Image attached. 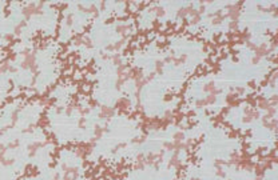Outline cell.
Masks as SVG:
<instances>
[{"label":"cell","mask_w":278,"mask_h":180,"mask_svg":"<svg viewBox=\"0 0 278 180\" xmlns=\"http://www.w3.org/2000/svg\"><path fill=\"white\" fill-rule=\"evenodd\" d=\"M255 56H258V58H265V56H267L269 55V52H270V50H269V44L267 43H261L259 46L255 47Z\"/></svg>","instance_id":"6da1fadb"},{"label":"cell","mask_w":278,"mask_h":180,"mask_svg":"<svg viewBox=\"0 0 278 180\" xmlns=\"http://www.w3.org/2000/svg\"><path fill=\"white\" fill-rule=\"evenodd\" d=\"M112 116H115V109L108 105H102L101 107V114H99V118L101 119H110Z\"/></svg>","instance_id":"7a4b0ae2"},{"label":"cell","mask_w":278,"mask_h":180,"mask_svg":"<svg viewBox=\"0 0 278 180\" xmlns=\"http://www.w3.org/2000/svg\"><path fill=\"white\" fill-rule=\"evenodd\" d=\"M130 105H131V101L127 97H120V99L116 100V108L119 111H127Z\"/></svg>","instance_id":"3957f363"},{"label":"cell","mask_w":278,"mask_h":180,"mask_svg":"<svg viewBox=\"0 0 278 180\" xmlns=\"http://www.w3.org/2000/svg\"><path fill=\"white\" fill-rule=\"evenodd\" d=\"M257 105H258V109H262V111H266L267 108L270 107V103H269V99L267 97H259L257 100Z\"/></svg>","instance_id":"277c9868"},{"label":"cell","mask_w":278,"mask_h":180,"mask_svg":"<svg viewBox=\"0 0 278 180\" xmlns=\"http://www.w3.org/2000/svg\"><path fill=\"white\" fill-rule=\"evenodd\" d=\"M152 11L155 12V16L157 17H165L166 16V9L163 7H155Z\"/></svg>","instance_id":"5b68a950"},{"label":"cell","mask_w":278,"mask_h":180,"mask_svg":"<svg viewBox=\"0 0 278 180\" xmlns=\"http://www.w3.org/2000/svg\"><path fill=\"white\" fill-rule=\"evenodd\" d=\"M169 167H177V168H179V167H181V160H179V157L178 156L171 157L170 161H169Z\"/></svg>","instance_id":"8992f818"},{"label":"cell","mask_w":278,"mask_h":180,"mask_svg":"<svg viewBox=\"0 0 278 180\" xmlns=\"http://www.w3.org/2000/svg\"><path fill=\"white\" fill-rule=\"evenodd\" d=\"M163 67H165V61L163 60H157L155 61V73H162Z\"/></svg>","instance_id":"52a82bcc"},{"label":"cell","mask_w":278,"mask_h":180,"mask_svg":"<svg viewBox=\"0 0 278 180\" xmlns=\"http://www.w3.org/2000/svg\"><path fill=\"white\" fill-rule=\"evenodd\" d=\"M185 140V134L182 131H178L173 135V142H183Z\"/></svg>","instance_id":"ba28073f"},{"label":"cell","mask_w":278,"mask_h":180,"mask_svg":"<svg viewBox=\"0 0 278 180\" xmlns=\"http://www.w3.org/2000/svg\"><path fill=\"white\" fill-rule=\"evenodd\" d=\"M205 101L207 105H211V104H214L217 101V96L215 95H211V93H208L207 96L205 97Z\"/></svg>","instance_id":"9c48e42d"},{"label":"cell","mask_w":278,"mask_h":180,"mask_svg":"<svg viewBox=\"0 0 278 180\" xmlns=\"http://www.w3.org/2000/svg\"><path fill=\"white\" fill-rule=\"evenodd\" d=\"M201 20H202V16L198 13V15H195V16L191 17V20H190L189 23H190V26H197V24L201 23Z\"/></svg>","instance_id":"30bf717a"},{"label":"cell","mask_w":278,"mask_h":180,"mask_svg":"<svg viewBox=\"0 0 278 180\" xmlns=\"http://www.w3.org/2000/svg\"><path fill=\"white\" fill-rule=\"evenodd\" d=\"M177 16H178V19H185L186 16H187V12H186V8L185 7H182L178 9L177 12Z\"/></svg>","instance_id":"8fae6325"},{"label":"cell","mask_w":278,"mask_h":180,"mask_svg":"<svg viewBox=\"0 0 278 180\" xmlns=\"http://www.w3.org/2000/svg\"><path fill=\"white\" fill-rule=\"evenodd\" d=\"M195 105H197L198 108H203V107H206L207 104H206L205 99H201V100H197V101H195Z\"/></svg>","instance_id":"7c38bea8"},{"label":"cell","mask_w":278,"mask_h":180,"mask_svg":"<svg viewBox=\"0 0 278 180\" xmlns=\"http://www.w3.org/2000/svg\"><path fill=\"white\" fill-rule=\"evenodd\" d=\"M215 175H217V176H218V177H223V179H225V176H226V173H225V171H222V168H221V167H219V168H217V171H215Z\"/></svg>","instance_id":"4fadbf2b"},{"label":"cell","mask_w":278,"mask_h":180,"mask_svg":"<svg viewBox=\"0 0 278 180\" xmlns=\"http://www.w3.org/2000/svg\"><path fill=\"white\" fill-rule=\"evenodd\" d=\"M3 38H4V40H5V42L11 43L12 40H13V38H15V36H13V35H12V34H5V35H4V36H3Z\"/></svg>","instance_id":"5bb4252c"},{"label":"cell","mask_w":278,"mask_h":180,"mask_svg":"<svg viewBox=\"0 0 278 180\" xmlns=\"http://www.w3.org/2000/svg\"><path fill=\"white\" fill-rule=\"evenodd\" d=\"M229 27H230V30H238V21H230Z\"/></svg>","instance_id":"9a60e30c"},{"label":"cell","mask_w":278,"mask_h":180,"mask_svg":"<svg viewBox=\"0 0 278 180\" xmlns=\"http://www.w3.org/2000/svg\"><path fill=\"white\" fill-rule=\"evenodd\" d=\"M246 46L249 47L250 50L254 51V50H255V47H257V44H254V43H251V42H247V43H246Z\"/></svg>","instance_id":"2e32d148"},{"label":"cell","mask_w":278,"mask_h":180,"mask_svg":"<svg viewBox=\"0 0 278 180\" xmlns=\"http://www.w3.org/2000/svg\"><path fill=\"white\" fill-rule=\"evenodd\" d=\"M259 61H261V58H258V56H254V58L251 59V63L253 64H259Z\"/></svg>","instance_id":"e0dca14e"},{"label":"cell","mask_w":278,"mask_h":180,"mask_svg":"<svg viewBox=\"0 0 278 180\" xmlns=\"http://www.w3.org/2000/svg\"><path fill=\"white\" fill-rule=\"evenodd\" d=\"M235 92H238V93H243V92H245V88H243V87H237Z\"/></svg>","instance_id":"ac0fdd59"},{"label":"cell","mask_w":278,"mask_h":180,"mask_svg":"<svg viewBox=\"0 0 278 180\" xmlns=\"http://www.w3.org/2000/svg\"><path fill=\"white\" fill-rule=\"evenodd\" d=\"M191 180H201V179H198V177H195V179H191Z\"/></svg>","instance_id":"d6986e66"}]
</instances>
